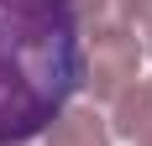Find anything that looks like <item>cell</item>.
<instances>
[{
  "instance_id": "cell-7",
  "label": "cell",
  "mask_w": 152,
  "mask_h": 146,
  "mask_svg": "<svg viewBox=\"0 0 152 146\" xmlns=\"http://www.w3.org/2000/svg\"><path fill=\"white\" fill-rule=\"evenodd\" d=\"M131 146H152V131H147V136H137V141H131Z\"/></svg>"
},
{
  "instance_id": "cell-1",
  "label": "cell",
  "mask_w": 152,
  "mask_h": 146,
  "mask_svg": "<svg viewBox=\"0 0 152 146\" xmlns=\"http://www.w3.org/2000/svg\"><path fill=\"white\" fill-rule=\"evenodd\" d=\"M84 89L79 0H0V146H26Z\"/></svg>"
},
{
  "instance_id": "cell-2",
  "label": "cell",
  "mask_w": 152,
  "mask_h": 146,
  "mask_svg": "<svg viewBox=\"0 0 152 146\" xmlns=\"http://www.w3.org/2000/svg\"><path fill=\"white\" fill-rule=\"evenodd\" d=\"M137 68H142V47L131 37V26L84 37V89H89L94 99H115L121 89H131L142 78Z\"/></svg>"
},
{
  "instance_id": "cell-3",
  "label": "cell",
  "mask_w": 152,
  "mask_h": 146,
  "mask_svg": "<svg viewBox=\"0 0 152 146\" xmlns=\"http://www.w3.org/2000/svg\"><path fill=\"white\" fill-rule=\"evenodd\" d=\"M47 146H110V125L94 115V104H68L47 125Z\"/></svg>"
},
{
  "instance_id": "cell-5",
  "label": "cell",
  "mask_w": 152,
  "mask_h": 146,
  "mask_svg": "<svg viewBox=\"0 0 152 146\" xmlns=\"http://www.w3.org/2000/svg\"><path fill=\"white\" fill-rule=\"evenodd\" d=\"M79 21H84V37L126 31L131 26V0H79Z\"/></svg>"
},
{
  "instance_id": "cell-4",
  "label": "cell",
  "mask_w": 152,
  "mask_h": 146,
  "mask_svg": "<svg viewBox=\"0 0 152 146\" xmlns=\"http://www.w3.org/2000/svg\"><path fill=\"white\" fill-rule=\"evenodd\" d=\"M147 131H152V78H137L131 89H121L110 99V136L137 141Z\"/></svg>"
},
{
  "instance_id": "cell-6",
  "label": "cell",
  "mask_w": 152,
  "mask_h": 146,
  "mask_svg": "<svg viewBox=\"0 0 152 146\" xmlns=\"http://www.w3.org/2000/svg\"><path fill=\"white\" fill-rule=\"evenodd\" d=\"M131 37H137L142 58H152V0H131Z\"/></svg>"
}]
</instances>
